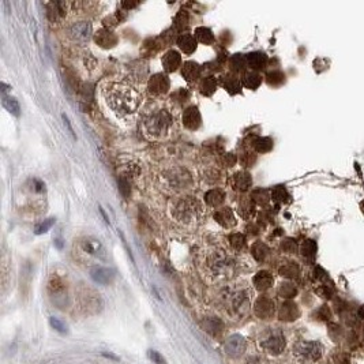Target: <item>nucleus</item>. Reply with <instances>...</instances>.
I'll return each instance as SVG.
<instances>
[{"instance_id": "33", "label": "nucleus", "mask_w": 364, "mask_h": 364, "mask_svg": "<svg viewBox=\"0 0 364 364\" xmlns=\"http://www.w3.org/2000/svg\"><path fill=\"white\" fill-rule=\"evenodd\" d=\"M251 254L258 262L265 261L266 256L269 255V247L262 241H255L253 247H251Z\"/></svg>"}, {"instance_id": "39", "label": "nucleus", "mask_w": 364, "mask_h": 364, "mask_svg": "<svg viewBox=\"0 0 364 364\" xmlns=\"http://www.w3.org/2000/svg\"><path fill=\"white\" fill-rule=\"evenodd\" d=\"M229 244L235 251H240L246 246V236L243 234H232L229 236Z\"/></svg>"}, {"instance_id": "31", "label": "nucleus", "mask_w": 364, "mask_h": 364, "mask_svg": "<svg viewBox=\"0 0 364 364\" xmlns=\"http://www.w3.org/2000/svg\"><path fill=\"white\" fill-rule=\"evenodd\" d=\"M251 149L256 153H268L273 149V141L268 137L253 138Z\"/></svg>"}, {"instance_id": "37", "label": "nucleus", "mask_w": 364, "mask_h": 364, "mask_svg": "<svg viewBox=\"0 0 364 364\" xmlns=\"http://www.w3.org/2000/svg\"><path fill=\"white\" fill-rule=\"evenodd\" d=\"M3 105H4V108L10 113H13L15 116H19L21 108H19V104H18V101L15 100L14 97H8L6 94H3Z\"/></svg>"}, {"instance_id": "17", "label": "nucleus", "mask_w": 364, "mask_h": 364, "mask_svg": "<svg viewBox=\"0 0 364 364\" xmlns=\"http://www.w3.org/2000/svg\"><path fill=\"white\" fill-rule=\"evenodd\" d=\"M218 82H220L221 86L227 90L229 94H234V96L235 94H239L241 91V88H243L241 79L236 74H234V73L227 74V75H221L218 78Z\"/></svg>"}, {"instance_id": "12", "label": "nucleus", "mask_w": 364, "mask_h": 364, "mask_svg": "<svg viewBox=\"0 0 364 364\" xmlns=\"http://www.w3.org/2000/svg\"><path fill=\"white\" fill-rule=\"evenodd\" d=\"M246 346H247V343H246L244 337L240 334H232V336L228 337V340L225 341L224 349L229 356L239 357L244 353Z\"/></svg>"}, {"instance_id": "30", "label": "nucleus", "mask_w": 364, "mask_h": 364, "mask_svg": "<svg viewBox=\"0 0 364 364\" xmlns=\"http://www.w3.org/2000/svg\"><path fill=\"white\" fill-rule=\"evenodd\" d=\"M228 64H229V69L234 74H239V73L243 74V73H246V67H248L247 56L243 55V54H236V55L231 56Z\"/></svg>"}, {"instance_id": "36", "label": "nucleus", "mask_w": 364, "mask_h": 364, "mask_svg": "<svg viewBox=\"0 0 364 364\" xmlns=\"http://www.w3.org/2000/svg\"><path fill=\"white\" fill-rule=\"evenodd\" d=\"M187 28H188V14L184 10H180L175 18V29L183 35Z\"/></svg>"}, {"instance_id": "52", "label": "nucleus", "mask_w": 364, "mask_h": 364, "mask_svg": "<svg viewBox=\"0 0 364 364\" xmlns=\"http://www.w3.org/2000/svg\"><path fill=\"white\" fill-rule=\"evenodd\" d=\"M105 357H110V359H113V360H119V357L115 356V355H110V353H103Z\"/></svg>"}, {"instance_id": "38", "label": "nucleus", "mask_w": 364, "mask_h": 364, "mask_svg": "<svg viewBox=\"0 0 364 364\" xmlns=\"http://www.w3.org/2000/svg\"><path fill=\"white\" fill-rule=\"evenodd\" d=\"M289 198V194L284 186H277L272 190V200L277 203H285Z\"/></svg>"}, {"instance_id": "42", "label": "nucleus", "mask_w": 364, "mask_h": 364, "mask_svg": "<svg viewBox=\"0 0 364 364\" xmlns=\"http://www.w3.org/2000/svg\"><path fill=\"white\" fill-rule=\"evenodd\" d=\"M218 163L224 168H232L237 163V156L234 154V153H222L218 157Z\"/></svg>"}, {"instance_id": "46", "label": "nucleus", "mask_w": 364, "mask_h": 364, "mask_svg": "<svg viewBox=\"0 0 364 364\" xmlns=\"http://www.w3.org/2000/svg\"><path fill=\"white\" fill-rule=\"evenodd\" d=\"M172 101L178 104H184L188 100V91L186 89H179L176 90L171 96Z\"/></svg>"}, {"instance_id": "7", "label": "nucleus", "mask_w": 364, "mask_h": 364, "mask_svg": "<svg viewBox=\"0 0 364 364\" xmlns=\"http://www.w3.org/2000/svg\"><path fill=\"white\" fill-rule=\"evenodd\" d=\"M66 35L69 37L70 41L78 45L88 44L93 36V26L89 21H78L71 23L69 28L66 29Z\"/></svg>"}, {"instance_id": "40", "label": "nucleus", "mask_w": 364, "mask_h": 364, "mask_svg": "<svg viewBox=\"0 0 364 364\" xmlns=\"http://www.w3.org/2000/svg\"><path fill=\"white\" fill-rule=\"evenodd\" d=\"M239 160H240V164L243 166H253L255 163V160H256V154H255L254 150H251V149H247V150H243L240 153V156H239Z\"/></svg>"}, {"instance_id": "49", "label": "nucleus", "mask_w": 364, "mask_h": 364, "mask_svg": "<svg viewBox=\"0 0 364 364\" xmlns=\"http://www.w3.org/2000/svg\"><path fill=\"white\" fill-rule=\"evenodd\" d=\"M221 326H222V325H221L220 321H217V319H207V322H206L207 331H210V333H213V331H220Z\"/></svg>"}, {"instance_id": "43", "label": "nucleus", "mask_w": 364, "mask_h": 364, "mask_svg": "<svg viewBox=\"0 0 364 364\" xmlns=\"http://www.w3.org/2000/svg\"><path fill=\"white\" fill-rule=\"evenodd\" d=\"M278 293L282 296V297H285V299H291V297H293L297 293V289L293 284H291V282H284L281 284V287L278 289Z\"/></svg>"}, {"instance_id": "53", "label": "nucleus", "mask_w": 364, "mask_h": 364, "mask_svg": "<svg viewBox=\"0 0 364 364\" xmlns=\"http://www.w3.org/2000/svg\"><path fill=\"white\" fill-rule=\"evenodd\" d=\"M359 315H360V318H363L364 319V306H362L360 309H359Z\"/></svg>"}, {"instance_id": "48", "label": "nucleus", "mask_w": 364, "mask_h": 364, "mask_svg": "<svg viewBox=\"0 0 364 364\" xmlns=\"http://www.w3.org/2000/svg\"><path fill=\"white\" fill-rule=\"evenodd\" d=\"M281 247L285 253H296V250H297L295 240H292V239H287V240L282 241Z\"/></svg>"}, {"instance_id": "15", "label": "nucleus", "mask_w": 364, "mask_h": 364, "mask_svg": "<svg viewBox=\"0 0 364 364\" xmlns=\"http://www.w3.org/2000/svg\"><path fill=\"white\" fill-rule=\"evenodd\" d=\"M231 184L235 191L246 193L253 186V178L248 172H236L231 178Z\"/></svg>"}, {"instance_id": "6", "label": "nucleus", "mask_w": 364, "mask_h": 364, "mask_svg": "<svg viewBox=\"0 0 364 364\" xmlns=\"http://www.w3.org/2000/svg\"><path fill=\"white\" fill-rule=\"evenodd\" d=\"M293 353L302 363H315L322 356L323 346L316 341H303L296 345Z\"/></svg>"}, {"instance_id": "34", "label": "nucleus", "mask_w": 364, "mask_h": 364, "mask_svg": "<svg viewBox=\"0 0 364 364\" xmlns=\"http://www.w3.org/2000/svg\"><path fill=\"white\" fill-rule=\"evenodd\" d=\"M300 273V268L299 265L295 263V262H288V263H284L281 268H280V274L282 277H287V278H295L297 277Z\"/></svg>"}, {"instance_id": "9", "label": "nucleus", "mask_w": 364, "mask_h": 364, "mask_svg": "<svg viewBox=\"0 0 364 364\" xmlns=\"http://www.w3.org/2000/svg\"><path fill=\"white\" fill-rule=\"evenodd\" d=\"M78 243H79V248H81V251H82L83 254L93 256V258L100 259V261H105L107 259V250L104 247L103 243L98 240V239H96V237L86 236V237L79 239Z\"/></svg>"}, {"instance_id": "45", "label": "nucleus", "mask_w": 364, "mask_h": 364, "mask_svg": "<svg viewBox=\"0 0 364 364\" xmlns=\"http://www.w3.org/2000/svg\"><path fill=\"white\" fill-rule=\"evenodd\" d=\"M54 224H55V218H48V220L42 221V222L37 224V225L35 227V234L41 235V234H45V232H48Z\"/></svg>"}, {"instance_id": "14", "label": "nucleus", "mask_w": 364, "mask_h": 364, "mask_svg": "<svg viewBox=\"0 0 364 364\" xmlns=\"http://www.w3.org/2000/svg\"><path fill=\"white\" fill-rule=\"evenodd\" d=\"M182 120H183V124H184V127H186L187 130H198L200 127V124H202V116H200V109L197 107H188L183 112Z\"/></svg>"}, {"instance_id": "47", "label": "nucleus", "mask_w": 364, "mask_h": 364, "mask_svg": "<svg viewBox=\"0 0 364 364\" xmlns=\"http://www.w3.org/2000/svg\"><path fill=\"white\" fill-rule=\"evenodd\" d=\"M49 323H51V326L55 330H57L59 333H66V331H67V326H66L60 319H57V318H54V316H52V318L49 319Z\"/></svg>"}, {"instance_id": "44", "label": "nucleus", "mask_w": 364, "mask_h": 364, "mask_svg": "<svg viewBox=\"0 0 364 364\" xmlns=\"http://www.w3.org/2000/svg\"><path fill=\"white\" fill-rule=\"evenodd\" d=\"M266 81H268L269 85L277 86V85H281L285 81V75L282 74L281 71H270L266 75Z\"/></svg>"}, {"instance_id": "51", "label": "nucleus", "mask_w": 364, "mask_h": 364, "mask_svg": "<svg viewBox=\"0 0 364 364\" xmlns=\"http://www.w3.org/2000/svg\"><path fill=\"white\" fill-rule=\"evenodd\" d=\"M138 4H139V3H130V1H123V3H122V7L127 8V10H131V8L137 7Z\"/></svg>"}, {"instance_id": "26", "label": "nucleus", "mask_w": 364, "mask_h": 364, "mask_svg": "<svg viewBox=\"0 0 364 364\" xmlns=\"http://www.w3.org/2000/svg\"><path fill=\"white\" fill-rule=\"evenodd\" d=\"M253 282H254V287L258 289V291H268V289L273 285L274 278H273V275L270 274L269 272L262 270V272H258V273L255 274Z\"/></svg>"}, {"instance_id": "28", "label": "nucleus", "mask_w": 364, "mask_h": 364, "mask_svg": "<svg viewBox=\"0 0 364 364\" xmlns=\"http://www.w3.org/2000/svg\"><path fill=\"white\" fill-rule=\"evenodd\" d=\"M218 78H216L213 75H207L205 76L200 83V91L203 94V96L210 97L213 96L214 93H216V90L218 88Z\"/></svg>"}, {"instance_id": "32", "label": "nucleus", "mask_w": 364, "mask_h": 364, "mask_svg": "<svg viewBox=\"0 0 364 364\" xmlns=\"http://www.w3.org/2000/svg\"><path fill=\"white\" fill-rule=\"evenodd\" d=\"M194 37L197 38V41L200 42V44H205V45H212L214 40H216L213 32L209 28H205V26H200V28L195 29Z\"/></svg>"}, {"instance_id": "18", "label": "nucleus", "mask_w": 364, "mask_h": 364, "mask_svg": "<svg viewBox=\"0 0 364 364\" xmlns=\"http://www.w3.org/2000/svg\"><path fill=\"white\" fill-rule=\"evenodd\" d=\"M90 277L96 282H98V284L108 285L115 278V270L103 268V266H93V268L90 269Z\"/></svg>"}, {"instance_id": "23", "label": "nucleus", "mask_w": 364, "mask_h": 364, "mask_svg": "<svg viewBox=\"0 0 364 364\" xmlns=\"http://www.w3.org/2000/svg\"><path fill=\"white\" fill-rule=\"evenodd\" d=\"M246 56H247V66L253 71L265 69L268 64V56L263 52H251Z\"/></svg>"}, {"instance_id": "24", "label": "nucleus", "mask_w": 364, "mask_h": 364, "mask_svg": "<svg viewBox=\"0 0 364 364\" xmlns=\"http://www.w3.org/2000/svg\"><path fill=\"white\" fill-rule=\"evenodd\" d=\"M241 85L243 88L250 90H255L259 88V85L262 83V75L258 74L256 71H246L243 73L240 76Z\"/></svg>"}, {"instance_id": "22", "label": "nucleus", "mask_w": 364, "mask_h": 364, "mask_svg": "<svg viewBox=\"0 0 364 364\" xmlns=\"http://www.w3.org/2000/svg\"><path fill=\"white\" fill-rule=\"evenodd\" d=\"M197 38L194 37V36L191 35H188V33H183V35H180L176 38V44H178V47L184 54H187V55H191V54H194L195 52V49H197Z\"/></svg>"}, {"instance_id": "11", "label": "nucleus", "mask_w": 364, "mask_h": 364, "mask_svg": "<svg viewBox=\"0 0 364 364\" xmlns=\"http://www.w3.org/2000/svg\"><path fill=\"white\" fill-rule=\"evenodd\" d=\"M169 88H171V81L165 74H156L150 76L147 82V90L153 97L164 96L169 91Z\"/></svg>"}, {"instance_id": "19", "label": "nucleus", "mask_w": 364, "mask_h": 364, "mask_svg": "<svg viewBox=\"0 0 364 364\" xmlns=\"http://www.w3.org/2000/svg\"><path fill=\"white\" fill-rule=\"evenodd\" d=\"M214 221L217 224H220L222 228H227V229H231L236 225V218H235V214L232 212V209L224 206L220 207L216 213H214Z\"/></svg>"}, {"instance_id": "5", "label": "nucleus", "mask_w": 364, "mask_h": 364, "mask_svg": "<svg viewBox=\"0 0 364 364\" xmlns=\"http://www.w3.org/2000/svg\"><path fill=\"white\" fill-rule=\"evenodd\" d=\"M235 262L224 250H214L205 259V272L213 278H220L234 272Z\"/></svg>"}, {"instance_id": "4", "label": "nucleus", "mask_w": 364, "mask_h": 364, "mask_svg": "<svg viewBox=\"0 0 364 364\" xmlns=\"http://www.w3.org/2000/svg\"><path fill=\"white\" fill-rule=\"evenodd\" d=\"M160 178L163 187L172 193H183L194 187L193 175L186 168L175 166L171 169H166L163 172Z\"/></svg>"}, {"instance_id": "8", "label": "nucleus", "mask_w": 364, "mask_h": 364, "mask_svg": "<svg viewBox=\"0 0 364 364\" xmlns=\"http://www.w3.org/2000/svg\"><path fill=\"white\" fill-rule=\"evenodd\" d=\"M222 300L228 309L241 312L248 306V292L244 289H228L222 295Z\"/></svg>"}, {"instance_id": "13", "label": "nucleus", "mask_w": 364, "mask_h": 364, "mask_svg": "<svg viewBox=\"0 0 364 364\" xmlns=\"http://www.w3.org/2000/svg\"><path fill=\"white\" fill-rule=\"evenodd\" d=\"M254 311L256 316H259L262 319H268V318H272L274 315L275 304L268 296H261L255 302Z\"/></svg>"}, {"instance_id": "29", "label": "nucleus", "mask_w": 364, "mask_h": 364, "mask_svg": "<svg viewBox=\"0 0 364 364\" xmlns=\"http://www.w3.org/2000/svg\"><path fill=\"white\" fill-rule=\"evenodd\" d=\"M225 200V193L220 188H213L205 194V203L209 207H218Z\"/></svg>"}, {"instance_id": "41", "label": "nucleus", "mask_w": 364, "mask_h": 364, "mask_svg": "<svg viewBox=\"0 0 364 364\" xmlns=\"http://www.w3.org/2000/svg\"><path fill=\"white\" fill-rule=\"evenodd\" d=\"M300 250H302L303 256H306V258H314L316 254V243L314 240H311V239H307V240H304Z\"/></svg>"}, {"instance_id": "21", "label": "nucleus", "mask_w": 364, "mask_h": 364, "mask_svg": "<svg viewBox=\"0 0 364 364\" xmlns=\"http://www.w3.org/2000/svg\"><path fill=\"white\" fill-rule=\"evenodd\" d=\"M182 75L187 82H197L200 76H202V66H200L197 62H187L182 67Z\"/></svg>"}, {"instance_id": "1", "label": "nucleus", "mask_w": 364, "mask_h": 364, "mask_svg": "<svg viewBox=\"0 0 364 364\" xmlns=\"http://www.w3.org/2000/svg\"><path fill=\"white\" fill-rule=\"evenodd\" d=\"M105 103L117 117H130L138 109L142 96L134 86L124 82H109L103 89Z\"/></svg>"}, {"instance_id": "3", "label": "nucleus", "mask_w": 364, "mask_h": 364, "mask_svg": "<svg viewBox=\"0 0 364 364\" xmlns=\"http://www.w3.org/2000/svg\"><path fill=\"white\" fill-rule=\"evenodd\" d=\"M169 210L172 218L184 227H194L200 224L205 214L203 203L193 195L175 197L169 205Z\"/></svg>"}, {"instance_id": "35", "label": "nucleus", "mask_w": 364, "mask_h": 364, "mask_svg": "<svg viewBox=\"0 0 364 364\" xmlns=\"http://www.w3.org/2000/svg\"><path fill=\"white\" fill-rule=\"evenodd\" d=\"M270 198H272V195H269L268 191L262 190V188L254 190L253 194H251V200H254L255 205H259V206H266Z\"/></svg>"}, {"instance_id": "10", "label": "nucleus", "mask_w": 364, "mask_h": 364, "mask_svg": "<svg viewBox=\"0 0 364 364\" xmlns=\"http://www.w3.org/2000/svg\"><path fill=\"white\" fill-rule=\"evenodd\" d=\"M261 346L272 355H278L285 348V338L280 330H272L261 338Z\"/></svg>"}, {"instance_id": "25", "label": "nucleus", "mask_w": 364, "mask_h": 364, "mask_svg": "<svg viewBox=\"0 0 364 364\" xmlns=\"http://www.w3.org/2000/svg\"><path fill=\"white\" fill-rule=\"evenodd\" d=\"M300 315V311H299V307L296 306L293 302H285L281 306L280 309V312H278V316L281 321H295L297 316Z\"/></svg>"}, {"instance_id": "27", "label": "nucleus", "mask_w": 364, "mask_h": 364, "mask_svg": "<svg viewBox=\"0 0 364 364\" xmlns=\"http://www.w3.org/2000/svg\"><path fill=\"white\" fill-rule=\"evenodd\" d=\"M237 214L244 220H251L255 214V203L251 198H243L237 203Z\"/></svg>"}, {"instance_id": "50", "label": "nucleus", "mask_w": 364, "mask_h": 364, "mask_svg": "<svg viewBox=\"0 0 364 364\" xmlns=\"http://www.w3.org/2000/svg\"><path fill=\"white\" fill-rule=\"evenodd\" d=\"M147 355H149V357H150V360H153V363L166 364V360L164 359V356H161L157 350H149V353H147Z\"/></svg>"}, {"instance_id": "20", "label": "nucleus", "mask_w": 364, "mask_h": 364, "mask_svg": "<svg viewBox=\"0 0 364 364\" xmlns=\"http://www.w3.org/2000/svg\"><path fill=\"white\" fill-rule=\"evenodd\" d=\"M182 66V56L178 51L169 49L163 56V67L166 73H175Z\"/></svg>"}, {"instance_id": "2", "label": "nucleus", "mask_w": 364, "mask_h": 364, "mask_svg": "<svg viewBox=\"0 0 364 364\" xmlns=\"http://www.w3.org/2000/svg\"><path fill=\"white\" fill-rule=\"evenodd\" d=\"M176 128V117L169 107L151 104L142 116V131L151 141H164Z\"/></svg>"}, {"instance_id": "16", "label": "nucleus", "mask_w": 364, "mask_h": 364, "mask_svg": "<svg viewBox=\"0 0 364 364\" xmlns=\"http://www.w3.org/2000/svg\"><path fill=\"white\" fill-rule=\"evenodd\" d=\"M94 41L104 49L113 48L117 44V36L109 29H100L94 33Z\"/></svg>"}]
</instances>
